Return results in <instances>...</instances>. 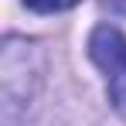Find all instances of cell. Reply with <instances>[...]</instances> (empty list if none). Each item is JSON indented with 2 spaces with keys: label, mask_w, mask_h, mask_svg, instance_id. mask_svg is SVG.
Segmentation results:
<instances>
[{
  "label": "cell",
  "mask_w": 126,
  "mask_h": 126,
  "mask_svg": "<svg viewBox=\"0 0 126 126\" xmlns=\"http://www.w3.org/2000/svg\"><path fill=\"white\" fill-rule=\"evenodd\" d=\"M89 51H92V62L106 72L112 106L126 116V38L116 31V27H106L102 24V27L92 31Z\"/></svg>",
  "instance_id": "obj_1"
},
{
  "label": "cell",
  "mask_w": 126,
  "mask_h": 126,
  "mask_svg": "<svg viewBox=\"0 0 126 126\" xmlns=\"http://www.w3.org/2000/svg\"><path fill=\"white\" fill-rule=\"evenodd\" d=\"M31 10H41V14H55V10H68V7H75L79 0H24Z\"/></svg>",
  "instance_id": "obj_2"
}]
</instances>
